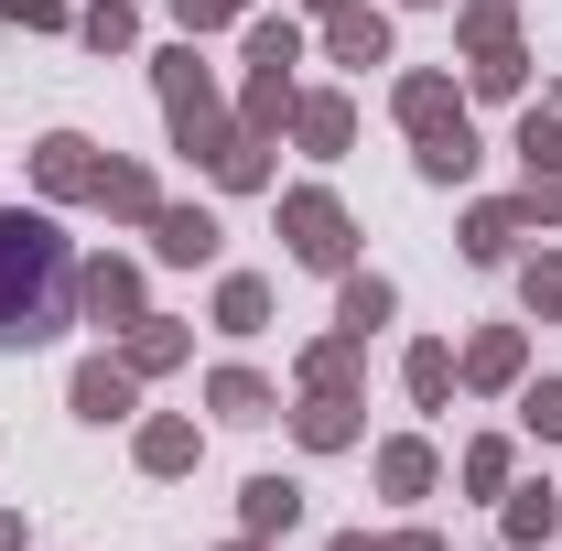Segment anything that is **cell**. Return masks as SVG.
I'll list each match as a JSON object with an SVG mask.
<instances>
[{"label":"cell","mask_w":562,"mask_h":551,"mask_svg":"<svg viewBox=\"0 0 562 551\" xmlns=\"http://www.w3.org/2000/svg\"><path fill=\"white\" fill-rule=\"evenodd\" d=\"M76 314V249L44 206H0V346H44Z\"/></svg>","instance_id":"cell-1"},{"label":"cell","mask_w":562,"mask_h":551,"mask_svg":"<svg viewBox=\"0 0 562 551\" xmlns=\"http://www.w3.org/2000/svg\"><path fill=\"white\" fill-rule=\"evenodd\" d=\"M151 87H162V131H173V151H195V162H216L227 151V98H216V76L195 66V44H173V55H151Z\"/></svg>","instance_id":"cell-2"},{"label":"cell","mask_w":562,"mask_h":551,"mask_svg":"<svg viewBox=\"0 0 562 551\" xmlns=\"http://www.w3.org/2000/svg\"><path fill=\"white\" fill-rule=\"evenodd\" d=\"M454 44L476 55V66H465V87H476V98H519V87H530L519 11H508V0H465V11H454Z\"/></svg>","instance_id":"cell-3"},{"label":"cell","mask_w":562,"mask_h":551,"mask_svg":"<svg viewBox=\"0 0 562 551\" xmlns=\"http://www.w3.org/2000/svg\"><path fill=\"white\" fill-rule=\"evenodd\" d=\"M281 238H292V260H303V271H325V281L357 271V216L336 206L325 184H292V195H281Z\"/></svg>","instance_id":"cell-4"},{"label":"cell","mask_w":562,"mask_h":551,"mask_svg":"<svg viewBox=\"0 0 562 551\" xmlns=\"http://www.w3.org/2000/svg\"><path fill=\"white\" fill-rule=\"evenodd\" d=\"M98 173H109V151L87 131H44L33 140V184H44V206H98Z\"/></svg>","instance_id":"cell-5"},{"label":"cell","mask_w":562,"mask_h":551,"mask_svg":"<svg viewBox=\"0 0 562 551\" xmlns=\"http://www.w3.org/2000/svg\"><path fill=\"white\" fill-rule=\"evenodd\" d=\"M66 401H76V421H131L140 412V368L131 357H87L66 379Z\"/></svg>","instance_id":"cell-6"},{"label":"cell","mask_w":562,"mask_h":551,"mask_svg":"<svg viewBox=\"0 0 562 551\" xmlns=\"http://www.w3.org/2000/svg\"><path fill=\"white\" fill-rule=\"evenodd\" d=\"M454 379H465V390H519V379H530V336H519V325H487V336H465Z\"/></svg>","instance_id":"cell-7"},{"label":"cell","mask_w":562,"mask_h":551,"mask_svg":"<svg viewBox=\"0 0 562 551\" xmlns=\"http://www.w3.org/2000/svg\"><path fill=\"white\" fill-rule=\"evenodd\" d=\"M76 303H87L98 325H140V260H120V249L87 260V271H76Z\"/></svg>","instance_id":"cell-8"},{"label":"cell","mask_w":562,"mask_h":551,"mask_svg":"<svg viewBox=\"0 0 562 551\" xmlns=\"http://www.w3.org/2000/svg\"><path fill=\"white\" fill-rule=\"evenodd\" d=\"M390 109H401V131L412 140H432V131H454V120H465V98H454V76H401V87H390Z\"/></svg>","instance_id":"cell-9"},{"label":"cell","mask_w":562,"mask_h":551,"mask_svg":"<svg viewBox=\"0 0 562 551\" xmlns=\"http://www.w3.org/2000/svg\"><path fill=\"white\" fill-rule=\"evenodd\" d=\"M292 443H303V454H347V443H357V390H303Z\"/></svg>","instance_id":"cell-10"},{"label":"cell","mask_w":562,"mask_h":551,"mask_svg":"<svg viewBox=\"0 0 562 551\" xmlns=\"http://www.w3.org/2000/svg\"><path fill=\"white\" fill-rule=\"evenodd\" d=\"M131 454H140V476H195L206 432H195L184 412H151V421H140V443H131Z\"/></svg>","instance_id":"cell-11"},{"label":"cell","mask_w":562,"mask_h":551,"mask_svg":"<svg viewBox=\"0 0 562 551\" xmlns=\"http://www.w3.org/2000/svg\"><path fill=\"white\" fill-rule=\"evenodd\" d=\"M325 55L336 66H390V11H368V0L325 11Z\"/></svg>","instance_id":"cell-12"},{"label":"cell","mask_w":562,"mask_h":551,"mask_svg":"<svg viewBox=\"0 0 562 551\" xmlns=\"http://www.w3.org/2000/svg\"><path fill=\"white\" fill-rule=\"evenodd\" d=\"M151 260H173V271L216 260V216H206V206H173V195H162V216H151Z\"/></svg>","instance_id":"cell-13"},{"label":"cell","mask_w":562,"mask_h":551,"mask_svg":"<svg viewBox=\"0 0 562 551\" xmlns=\"http://www.w3.org/2000/svg\"><path fill=\"white\" fill-rule=\"evenodd\" d=\"M562 530V486H508V508H497V541L508 551H541Z\"/></svg>","instance_id":"cell-14"},{"label":"cell","mask_w":562,"mask_h":551,"mask_svg":"<svg viewBox=\"0 0 562 551\" xmlns=\"http://www.w3.org/2000/svg\"><path fill=\"white\" fill-rule=\"evenodd\" d=\"M292 519H303V486L292 476H249L238 486V530H249V541H281Z\"/></svg>","instance_id":"cell-15"},{"label":"cell","mask_w":562,"mask_h":551,"mask_svg":"<svg viewBox=\"0 0 562 551\" xmlns=\"http://www.w3.org/2000/svg\"><path fill=\"white\" fill-rule=\"evenodd\" d=\"M519 238H530V216H519V195H508V206H465V260H476V271H497V260H519Z\"/></svg>","instance_id":"cell-16"},{"label":"cell","mask_w":562,"mask_h":551,"mask_svg":"<svg viewBox=\"0 0 562 551\" xmlns=\"http://www.w3.org/2000/svg\"><path fill=\"white\" fill-rule=\"evenodd\" d=\"M292 140H303V151H347V140H357V109L336 98V87H314V98H292Z\"/></svg>","instance_id":"cell-17"},{"label":"cell","mask_w":562,"mask_h":551,"mask_svg":"<svg viewBox=\"0 0 562 551\" xmlns=\"http://www.w3.org/2000/svg\"><path fill=\"white\" fill-rule=\"evenodd\" d=\"M390 314H401V292H390V281H379V271H347V281H336V325H347L357 346L379 336Z\"/></svg>","instance_id":"cell-18"},{"label":"cell","mask_w":562,"mask_h":551,"mask_svg":"<svg viewBox=\"0 0 562 551\" xmlns=\"http://www.w3.org/2000/svg\"><path fill=\"white\" fill-rule=\"evenodd\" d=\"M206 412H216V421H271L281 390L260 379V368H216V379H206Z\"/></svg>","instance_id":"cell-19"},{"label":"cell","mask_w":562,"mask_h":551,"mask_svg":"<svg viewBox=\"0 0 562 551\" xmlns=\"http://www.w3.org/2000/svg\"><path fill=\"white\" fill-rule=\"evenodd\" d=\"M184 325H173V314H140V325H120V357H131L140 379H162V368H184Z\"/></svg>","instance_id":"cell-20"},{"label":"cell","mask_w":562,"mask_h":551,"mask_svg":"<svg viewBox=\"0 0 562 551\" xmlns=\"http://www.w3.org/2000/svg\"><path fill=\"white\" fill-rule=\"evenodd\" d=\"M368 465H379V486H390V497H432V476H443V465H432V443H422V432H390V443H379V454H368Z\"/></svg>","instance_id":"cell-21"},{"label":"cell","mask_w":562,"mask_h":551,"mask_svg":"<svg viewBox=\"0 0 562 551\" xmlns=\"http://www.w3.org/2000/svg\"><path fill=\"white\" fill-rule=\"evenodd\" d=\"M292 98H303V87H292V66H249V98H238V131H292Z\"/></svg>","instance_id":"cell-22"},{"label":"cell","mask_w":562,"mask_h":551,"mask_svg":"<svg viewBox=\"0 0 562 551\" xmlns=\"http://www.w3.org/2000/svg\"><path fill=\"white\" fill-rule=\"evenodd\" d=\"M98 206L120 216V227H151V216H162V184H151L140 162H109V173H98Z\"/></svg>","instance_id":"cell-23"},{"label":"cell","mask_w":562,"mask_h":551,"mask_svg":"<svg viewBox=\"0 0 562 551\" xmlns=\"http://www.w3.org/2000/svg\"><path fill=\"white\" fill-rule=\"evenodd\" d=\"M206 173L227 195H260V184H271V131H227V151H216Z\"/></svg>","instance_id":"cell-24"},{"label":"cell","mask_w":562,"mask_h":551,"mask_svg":"<svg viewBox=\"0 0 562 551\" xmlns=\"http://www.w3.org/2000/svg\"><path fill=\"white\" fill-rule=\"evenodd\" d=\"M401 390H412L422 412H443V401H454V346H443V336H422L412 357H401Z\"/></svg>","instance_id":"cell-25"},{"label":"cell","mask_w":562,"mask_h":551,"mask_svg":"<svg viewBox=\"0 0 562 551\" xmlns=\"http://www.w3.org/2000/svg\"><path fill=\"white\" fill-rule=\"evenodd\" d=\"M216 325H227V336H260V325H271V281L227 271V281H216Z\"/></svg>","instance_id":"cell-26"},{"label":"cell","mask_w":562,"mask_h":551,"mask_svg":"<svg viewBox=\"0 0 562 551\" xmlns=\"http://www.w3.org/2000/svg\"><path fill=\"white\" fill-rule=\"evenodd\" d=\"M76 44H87V55H131L140 11H131V0H87V11H76Z\"/></svg>","instance_id":"cell-27"},{"label":"cell","mask_w":562,"mask_h":551,"mask_svg":"<svg viewBox=\"0 0 562 551\" xmlns=\"http://www.w3.org/2000/svg\"><path fill=\"white\" fill-rule=\"evenodd\" d=\"M562 162V98H530L519 109V173H552Z\"/></svg>","instance_id":"cell-28"},{"label":"cell","mask_w":562,"mask_h":551,"mask_svg":"<svg viewBox=\"0 0 562 551\" xmlns=\"http://www.w3.org/2000/svg\"><path fill=\"white\" fill-rule=\"evenodd\" d=\"M465 486H476V497H508V486H519V443H508V432H476V443H465Z\"/></svg>","instance_id":"cell-29"},{"label":"cell","mask_w":562,"mask_h":551,"mask_svg":"<svg viewBox=\"0 0 562 551\" xmlns=\"http://www.w3.org/2000/svg\"><path fill=\"white\" fill-rule=\"evenodd\" d=\"M303 390H357V336H347V325L303 346Z\"/></svg>","instance_id":"cell-30"},{"label":"cell","mask_w":562,"mask_h":551,"mask_svg":"<svg viewBox=\"0 0 562 551\" xmlns=\"http://www.w3.org/2000/svg\"><path fill=\"white\" fill-rule=\"evenodd\" d=\"M422 173H432V184H465V173H476V131H465V120L432 131V140H422Z\"/></svg>","instance_id":"cell-31"},{"label":"cell","mask_w":562,"mask_h":551,"mask_svg":"<svg viewBox=\"0 0 562 551\" xmlns=\"http://www.w3.org/2000/svg\"><path fill=\"white\" fill-rule=\"evenodd\" d=\"M519 303H530L541 325H562V249H541V260L519 271Z\"/></svg>","instance_id":"cell-32"},{"label":"cell","mask_w":562,"mask_h":551,"mask_svg":"<svg viewBox=\"0 0 562 551\" xmlns=\"http://www.w3.org/2000/svg\"><path fill=\"white\" fill-rule=\"evenodd\" d=\"M249 66H303V22H249Z\"/></svg>","instance_id":"cell-33"},{"label":"cell","mask_w":562,"mask_h":551,"mask_svg":"<svg viewBox=\"0 0 562 551\" xmlns=\"http://www.w3.org/2000/svg\"><path fill=\"white\" fill-rule=\"evenodd\" d=\"M519 421H530L541 443H562V379H530V390H519Z\"/></svg>","instance_id":"cell-34"},{"label":"cell","mask_w":562,"mask_h":551,"mask_svg":"<svg viewBox=\"0 0 562 551\" xmlns=\"http://www.w3.org/2000/svg\"><path fill=\"white\" fill-rule=\"evenodd\" d=\"M519 216H530V227H562V162H552V173H530V184H519Z\"/></svg>","instance_id":"cell-35"},{"label":"cell","mask_w":562,"mask_h":551,"mask_svg":"<svg viewBox=\"0 0 562 551\" xmlns=\"http://www.w3.org/2000/svg\"><path fill=\"white\" fill-rule=\"evenodd\" d=\"M0 22H22V33H66V0H0Z\"/></svg>","instance_id":"cell-36"},{"label":"cell","mask_w":562,"mask_h":551,"mask_svg":"<svg viewBox=\"0 0 562 551\" xmlns=\"http://www.w3.org/2000/svg\"><path fill=\"white\" fill-rule=\"evenodd\" d=\"M238 11H249V0H173V22H184V33H216V22H238Z\"/></svg>","instance_id":"cell-37"},{"label":"cell","mask_w":562,"mask_h":551,"mask_svg":"<svg viewBox=\"0 0 562 551\" xmlns=\"http://www.w3.org/2000/svg\"><path fill=\"white\" fill-rule=\"evenodd\" d=\"M0 551H33V519L22 508H0Z\"/></svg>","instance_id":"cell-38"},{"label":"cell","mask_w":562,"mask_h":551,"mask_svg":"<svg viewBox=\"0 0 562 551\" xmlns=\"http://www.w3.org/2000/svg\"><path fill=\"white\" fill-rule=\"evenodd\" d=\"M379 551H443V530H390Z\"/></svg>","instance_id":"cell-39"},{"label":"cell","mask_w":562,"mask_h":551,"mask_svg":"<svg viewBox=\"0 0 562 551\" xmlns=\"http://www.w3.org/2000/svg\"><path fill=\"white\" fill-rule=\"evenodd\" d=\"M325 551H379V541H368V530H336V541H325Z\"/></svg>","instance_id":"cell-40"},{"label":"cell","mask_w":562,"mask_h":551,"mask_svg":"<svg viewBox=\"0 0 562 551\" xmlns=\"http://www.w3.org/2000/svg\"><path fill=\"white\" fill-rule=\"evenodd\" d=\"M227 551H271V541H249V530H238V541H227Z\"/></svg>","instance_id":"cell-41"},{"label":"cell","mask_w":562,"mask_h":551,"mask_svg":"<svg viewBox=\"0 0 562 551\" xmlns=\"http://www.w3.org/2000/svg\"><path fill=\"white\" fill-rule=\"evenodd\" d=\"M303 11H347V0H303Z\"/></svg>","instance_id":"cell-42"},{"label":"cell","mask_w":562,"mask_h":551,"mask_svg":"<svg viewBox=\"0 0 562 551\" xmlns=\"http://www.w3.org/2000/svg\"><path fill=\"white\" fill-rule=\"evenodd\" d=\"M401 11H432V0H401Z\"/></svg>","instance_id":"cell-43"}]
</instances>
